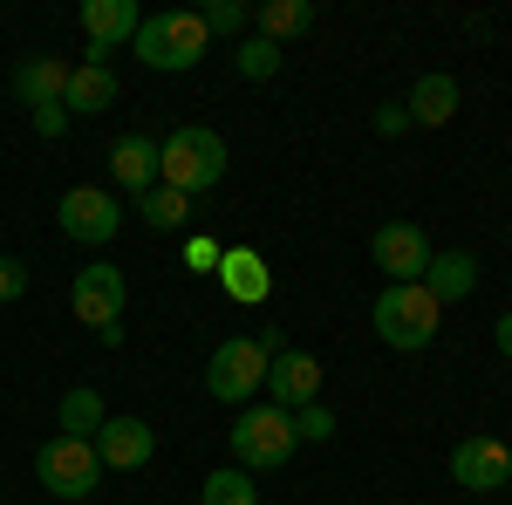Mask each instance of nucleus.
Masks as SVG:
<instances>
[{
    "mask_svg": "<svg viewBox=\"0 0 512 505\" xmlns=\"http://www.w3.org/2000/svg\"><path fill=\"white\" fill-rule=\"evenodd\" d=\"M253 28H260V41H301L308 28H315V7L308 0H260L253 7Z\"/></svg>",
    "mask_w": 512,
    "mask_h": 505,
    "instance_id": "nucleus-20",
    "label": "nucleus"
},
{
    "mask_svg": "<svg viewBox=\"0 0 512 505\" xmlns=\"http://www.w3.org/2000/svg\"><path fill=\"white\" fill-rule=\"evenodd\" d=\"M506 239H512V219H506Z\"/></svg>",
    "mask_w": 512,
    "mask_h": 505,
    "instance_id": "nucleus-32",
    "label": "nucleus"
},
{
    "mask_svg": "<svg viewBox=\"0 0 512 505\" xmlns=\"http://www.w3.org/2000/svg\"><path fill=\"white\" fill-rule=\"evenodd\" d=\"M123 301H130V280H123L110 260H89V267L69 280V308H76L82 328H96L103 349L123 342Z\"/></svg>",
    "mask_w": 512,
    "mask_h": 505,
    "instance_id": "nucleus-4",
    "label": "nucleus"
},
{
    "mask_svg": "<svg viewBox=\"0 0 512 505\" xmlns=\"http://www.w3.org/2000/svg\"><path fill=\"white\" fill-rule=\"evenodd\" d=\"M55 226L76 239V246H110L123 226V205L110 185H76V192H62V205H55Z\"/></svg>",
    "mask_w": 512,
    "mask_h": 505,
    "instance_id": "nucleus-8",
    "label": "nucleus"
},
{
    "mask_svg": "<svg viewBox=\"0 0 512 505\" xmlns=\"http://www.w3.org/2000/svg\"><path fill=\"white\" fill-rule=\"evenodd\" d=\"M219 280H226V294H233V301H246V308H260V301L274 294V273H267V260H260V253H246V246L219 253Z\"/></svg>",
    "mask_w": 512,
    "mask_h": 505,
    "instance_id": "nucleus-18",
    "label": "nucleus"
},
{
    "mask_svg": "<svg viewBox=\"0 0 512 505\" xmlns=\"http://www.w3.org/2000/svg\"><path fill=\"white\" fill-rule=\"evenodd\" d=\"M226 178V137L219 130H205V123H185V130H171L158 144V185H171V192H212Z\"/></svg>",
    "mask_w": 512,
    "mask_h": 505,
    "instance_id": "nucleus-2",
    "label": "nucleus"
},
{
    "mask_svg": "<svg viewBox=\"0 0 512 505\" xmlns=\"http://www.w3.org/2000/svg\"><path fill=\"white\" fill-rule=\"evenodd\" d=\"M103 417H110V410H103V396H96L89 383H76L62 403H55V437H96Z\"/></svg>",
    "mask_w": 512,
    "mask_h": 505,
    "instance_id": "nucleus-21",
    "label": "nucleus"
},
{
    "mask_svg": "<svg viewBox=\"0 0 512 505\" xmlns=\"http://www.w3.org/2000/svg\"><path fill=\"white\" fill-rule=\"evenodd\" d=\"M233 62H239V76H246V82L280 76V48H274V41H260V35H253V41H239V55H233Z\"/></svg>",
    "mask_w": 512,
    "mask_h": 505,
    "instance_id": "nucleus-24",
    "label": "nucleus"
},
{
    "mask_svg": "<svg viewBox=\"0 0 512 505\" xmlns=\"http://www.w3.org/2000/svg\"><path fill=\"white\" fill-rule=\"evenodd\" d=\"M89 444H96L103 471H144L158 458V430L144 424V417H103V430Z\"/></svg>",
    "mask_w": 512,
    "mask_h": 505,
    "instance_id": "nucleus-11",
    "label": "nucleus"
},
{
    "mask_svg": "<svg viewBox=\"0 0 512 505\" xmlns=\"http://www.w3.org/2000/svg\"><path fill=\"white\" fill-rule=\"evenodd\" d=\"M369 260H376V273H390V287H417L424 267H431V239L410 219H390L383 233L369 239Z\"/></svg>",
    "mask_w": 512,
    "mask_h": 505,
    "instance_id": "nucleus-10",
    "label": "nucleus"
},
{
    "mask_svg": "<svg viewBox=\"0 0 512 505\" xmlns=\"http://www.w3.org/2000/svg\"><path fill=\"white\" fill-rule=\"evenodd\" d=\"M198 505H260V492H253V471H205V485H198Z\"/></svg>",
    "mask_w": 512,
    "mask_h": 505,
    "instance_id": "nucleus-22",
    "label": "nucleus"
},
{
    "mask_svg": "<svg viewBox=\"0 0 512 505\" xmlns=\"http://www.w3.org/2000/svg\"><path fill=\"white\" fill-rule=\"evenodd\" d=\"M506 451H512V437H506Z\"/></svg>",
    "mask_w": 512,
    "mask_h": 505,
    "instance_id": "nucleus-33",
    "label": "nucleus"
},
{
    "mask_svg": "<svg viewBox=\"0 0 512 505\" xmlns=\"http://www.w3.org/2000/svg\"><path fill=\"white\" fill-rule=\"evenodd\" d=\"M417 287L431 294L437 308H451V301H465V294L478 287V260H472V253H458V246H451V253H431V267H424Z\"/></svg>",
    "mask_w": 512,
    "mask_h": 505,
    "instance_id": "nucleus-15",
    "label": "nucleus"
},
{
    "mask_svg": "<svg viewBox=\"0 0 512 505\" xmlns=\"http://www.w3.org/2000/svg\"><path fill=\"white\" fill-rule=\"evenodd\" d=\"M403 130H410V110L403 103H383L376 110V137H403Z\"/></svg>",
    "mask_w": 512,
    "mask_h": 505,
    "instance_id": "nucleus-29",
    "label": "nucleus"
},
{
    "mask_svg": "<svg viewBox=\"0 0 512 505\" xmlns=\"http://www.w3.org/2000/svg\"><path fill=\"white\" fill-rule=\"evenodd\" d=\"M437 314H444V308H437L424 287H383L376 308H369V321H376V335H383L390 349L417 355V349H431V342H437Z\"/></svg>",
    "mask_w": 512,
    "mask_h": 505,
    "instance_id": "nucleus-5",
    "label": "nucleus"
},
{
    "mask_svg": "<svg viewBox=\"0 0 512 505\" xmlns=\"http://www.w3.org/2000/svg\"><path fill=\"white\" fill-rule=\"evenodd\" d=\"M117 103V69H96V62H76L69 69V89H62V110L69 117H96Z\"/></svg>",
    "mask_w": 512,
    "mask_h": 505,
    "instance_id": "nucleus-17",
    "label": "nucleus"
},
{
    "mask_svg": "<svg viewBox=\"0 0 512 505\" xmlns=\"http://www.w3.org/2000/svg\"><path fill=\"white\" fill-rule=\"evenodd\" d=\"M185 267H192V273H205V267H219V239H205V233H192V239H185Z\"/></svg>",
    "mask_w": 512,
    "mask_h": 505,
    "instance_id": "nucleus-28",
    "label": "nucleus"
},
{
    "mask_svg": "<svg viewBox=\"0 0 512 505\" xmlns=\"http://www.w3.org/2000/svg\"><path fill=\"white\" fill-rule=\"evenodd\" d=\"M21 294H28V267L14 253H0V301H21Z\"/></svg>",
    "mask_w": 512,
    "mask_h": 505,
    "instance_id": "nucleus-27",
    "label": "nucleus"
},
{
    "mask_svg": "<svg viewBox=\"0 0 512 505\" xmlns=\"http://www.w3.org/2000/svg\"><path fill=\"white\" fill-rule=\"evenodd\" d=\"M35 478L41 492H55V499H89L96 485H103V458H96V444L89 437H48L35 451Z\"/></svg>",
    "mask_w": 512,
    "mask_h": 505,
    "instance_id": "nucleus-6",
    "label": "nucleus"
},
{
    "mask_svg": "<svg viewBox=\"0 0 512 505\" xmlns=\"http://www.w3.org/2000/svg\"><path fill=\"white\" fill-rule=\"evenodd\" d=\"M267 389H274L267 403L294 417V410H308V403H321V362H315L308 349H280L274 362H267Z\"/></svg>",
    "mask_w": 512,
    "mask_h": 505,
    "instance_id": "nucleus-12",
    "label": "nucleus"
},
{
    "mask_svg": "<svg viewBox=\"0 0 512 505\" xmlns=\"http://www.w3.org/2000/svg\"><path fill=\"white\" fill-rule=\"evenodd\" d=\"M62 89H69V62H55V55H28V62L14 69V96H21L28 110H55Z\"/></svg>",
    "mask_w": 512,
    "mask_h": 505,
    "instance_id": "nucleus-16",
    "label": "nucleus"
},
{
    "mask_svg": "<svg viewBox=\"0 0 512 505\" xmlns=\"http://www.w3.org/2000/svg\"><path fill=\"white\" fill-rule=\"evenodd\" d=\"M110 185H123V192H151L158 185V137H117L110 144Z\"/></svg>",
    "mask_w": 512,
    "mask_h": 505,
    "instance_id": "nucleus-14",
    "label": "nucleus"
},
{
    "mask_svg": "<svg viewBox=\"0 0 512 505\" xmlns=\"http://www.w3.org/2000/svg\"><path fill=\"white\" fill-rule=\"evenodd\" d=\"M137 212H144V219H151L158 233H178V226L192 219V198H185V192H171V185H151V192L137 198Z\"/></svg>",
    "mask_w": 512,
    "mask_h": 505,
    "instance_id": "nucleus-23",
    "label": "nucleus"
},
{
    "mask_svg": "<svg viewBox=\"0 0 512 505\" xmlns=\"http://www.w3.org/2000/svg\"><path fill=\"white\" fill-rule=\"evenodd\" d=\"M410 123H424V130H437V123L458 117V82L444 76V69H431V76H417V89H410Z\"/></svg>",
    "mask_w": 512,
    "mask_h": 505,
    "instance_id": "nucleus-19",
    "label": "nucleus"
},
{
    "mask_svg": "<svg viewBox=\"0 0 512 505\" xmlns=\"http://www.w3.org/2000/svg\"><path fill=\"white\" fill-rule=\"evenodd\" d=\"M130 48H137V62H144V69L185 76V69L205 62L212 35H205V21H198V7H164V14H144V28H137Z\"/></svg>",
    "mask_w": 512,
    "mask_h": 505,
    "instance_id": "nucleus-1",
    "label": "nucleus"
},
{
    "mask_svg": "<svg viewBox=\"0 0 512 505\" xmlns=\"http://www.w3.org/2000/svg\"><path fill=\"white\" fill-rule=\"evenodd\" d=\"M137 28H144V7L137 0H82V35H89L82 62L110 69V55H117L123 41H137Z\"/></svg>",
    "mask_w": 512,
    "mask_h": 505,
    "instance_id": "nucleus-9",
    "label": "nucleus"
},
{
    "mask_svg": "<svg viewBox=\"0 0 512 505\" xmlns=\"http://www.w3.org/2000/svg\"><path fill=\"white\" fill-rule=\"evenodd\" d=\"M294 451H301V430H294L287 410H274V403H246L239 410V424H233L239 471H280Z\"/></svg>",
    "mask_w": 512,
    "mask_h": 505,
    "instance_id": "nucleus-3",
    "label": "nucleus"
},
{
    "mask_svg": "<svg viewBox=\"0 0 512 505\" xmlns=\"http://www.w3.org/2000/svg\"><path fill=\"white\" fill-rule=\"evenodd\" d=\"M69 130V110L55 103V110H35V137H62Z\"/></svg>",
    "mask_w": 512,
    "mask_h": 505,
    "instance_id": "nucleus-30",
    "label": "nucleus"
},
{
    "mask_svg": "<svg viewBox=\"0 0 512 505\" xmlns=\"http://www.w3.org/2000/svg\"><path fill=\"white\" fill-rule=\"evenodd\" d=\"M294 430H301V444H328L335 437V410L328 403H308V410H294Z\"/></svg>",
    "mask_w": 512,
    "mask_h": 505,
    "instance_id": "nucleus-26",
    "label": "nucleus"
},
{
    "mask_svg": "<svg viewBox=\"0 0 512 505\" xmlns=\"http://www.w3.org/2000/svg\"><path fill=\"white\" fill-rule=\"evenodd\" d=\"M451 478H458L465 492H499V485L512 478L506 437H465V444L451 451Z\"/></svg>",
    "mask_w": 512,
    "mask_h": 505,
    "instance_id": "nucleus-13",
    "label": "nucleus"
},
{
    "mask_svg": "<svg viewBox=\"0 0 512 505\" xmlns=\"http://www.w3.org/2000/svg\"><path fill=\"white\" fill-rule=\"evenodd\" d=\"M198 21H205V35H239V28L253 21V7H239V0H205Z\"/></svg>",
    "mask_w": 512,
    "mask_h": 505,
    "instance_id": "nucleus-25",
    "label": "nucleus"
},
{
    "mask_svg": "<svg viewBox=\"0 0 512 505\" xmlns=\"http://www.w3.org/2000/svg\"><path fill=\"white\" fill-rule=\"evenodd\" d=\"M492 342H499V355H506V362H512V308L499 314V328H492Z\"/></svg>",
    "mask_w": 512,
    "mask_h": 505,
    "instance_id": "nucleus-31",
    "label": "nucleus"
},
{
    "mask_svg": "<svg viewBox=\"0 0 512 505\" xmlns=\"http://www.w3.org/2000/svg\"><path fill=\"white\" fill-rule=\"evenodd\" d=\"M205 389H212V403H253L260 389H267V349L253 342V335H233V342H219V349L205 355Z\"/></svg>",
    "mask_w": 512,
    "mask_h": 505,
    "instance_id": "nucleus-7",
    "label": "nucleus"
}]
</instances>
